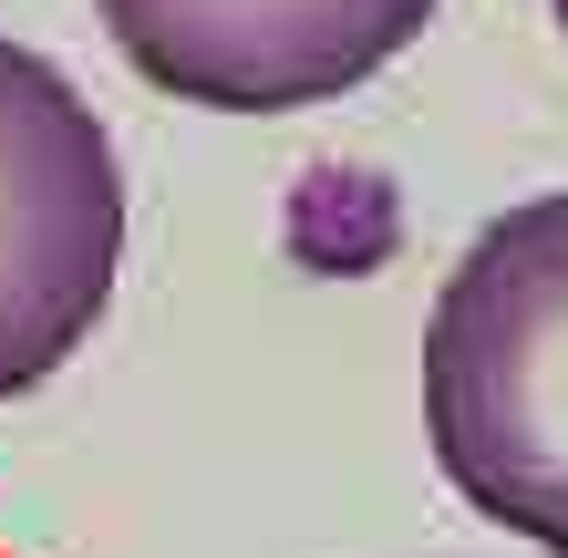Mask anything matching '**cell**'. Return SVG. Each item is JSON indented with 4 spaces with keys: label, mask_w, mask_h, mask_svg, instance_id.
Here are the masks:
<instances>
[{
    "label": "cell",
    "mask_w": 568,
    "mask_h": 558,
    "mask_svg": "<svg viewBox=\"0 0 568 558\" xmlns=\"http://www.w3.org/2000/svg\"><path fill=\"white\" fill-rule=\"evenodd\" d=\"M424 435L476 517L568 558V196H527L445 270Z\"/></svg>",
    "instance_id": "obj_1"
},
{
    "label": "cell",
    "mask_w": 568,
    "mask_h": 558,
    "mask_svg": "<svg viewBox=\"0 0 568 558\" xmlns=\"http://www.w3.org/2000/svg\"><path fill=\"white\" fill-rule=\"evenodd\" d=\"M124 258V176L93 104L0 42V404L93 342Z\"/></svg>",
    "instance_id": "obj_2"
},
{
    "label": "cell",
    "mask_w": 568,
    "mask_h": 558,
    "mask_svg": "<svg viewBox=\"0 0 568 558\" xmlns=\"http://www.w3.org/2000/svg\"><path fill=\"white\" fill-rule=\"evenodd\" d=\"M155 93L207 114H300L373 83L434 0H93Z\"/></svg>",
    "instance_id": "obj_3"
},
{
    "label": "cell",
    "mask_w": 568,
    "mask_h": 558,
    "mask_svg": "<svg viewBox=\"0 0 568 558\" xmlns=\"http://www.w3.org/2000/svg\"><path fill=\"white\" fill-rule=\"evenodd\" d=\"M558 21H568V0H558Z\"/></svg>",
    "instance_id": "obj_4"
},
{
    "label": "cell",
    "mask_w": 568,
    "mask_h": 558,
    "mask_svg": "<svg viewBox=\"0 0 568 558\" xmlns=\"http://www.w3.org/2000/svg\"><path fill=\"white\" fill-rule=\"evenodd\" d=\"M0 558H11V548H0Z\"/></svg>",
    "instance_id": "obj_5"
}]
</instances>
